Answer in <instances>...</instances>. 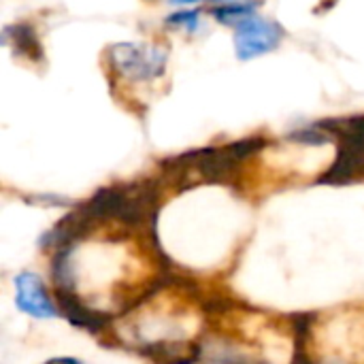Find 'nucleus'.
<instances>
[{"instance_id":"1","label":"nucleus","mask_w":364,"mask_h":364,"mask_svg":"<svg viewBox=\"0 0 364 364\" xmlns=\"http://www.w3.org/2000/svg\"><path fill=\"white\" fill-rule=\"evenodd\" d=\"M262 147L264 141L260 136H252V139L228 143L224 147H207V149L181 154L173 160H166L164 166L168 168V173H175L181 179L196 173L198 179L207 183H230L239 171V164L250 156L258 154Z\"/></svg>"},{"instance_id":"2","label":"nucleus","mask_w":364,"mask_h":364,"mask_svg":"<svg viewBox=\"0 0 364 364\" xmlns=\"http://www.w3.org/2000/svg\"><path fill=\"white\" fill-rule=\"evenodd\" d=\"M318 126L339 141L337 158L331 168L320 177L326 186H348L352 181L364 179V115L324 119Z\"/></svg>"},{"instance_id":"3","label":"nucleus","mask_w":364,"mask_h":364,"mask_svg":"<svg viewBox=\"0 0 364 364\" xmlns=\"http://www.w3.org/2000/svg\"><path fill=\"white\" fill-rule=\"evenodd\" d=\"M111 66L130 81L158 79L166 68V53L143 43H119L109 49Z\"/></svg>"},{"instance_id":"4","label":"nucleus","mask_w":364,"mask_h":364,"mask_svg":"<svg viewBox=\"0 0 364 364\" xmlns=\"http://www.w3.org/2000/svg\"><path fill=\"white\" fill-rule=\"evenodd\" d=\"M284 38V30L275 21H267L260 17H247L237 23L235 49L241 60H252L273 51Z\"/></svg>"},{"instance_id":"5","label":"nucleus","mask_w":364,"mask_h":364,"mask_svg":"<svg viewBox=\"0 0 364 364\" xmlns=\"http://www.w3.org/2000/svg\"><path fill=\"white\" fill-rule=\"evenodd\" d=\"M53 299L58 303L60 316L75 328H81L90 335H102L109 331L113 316L107 311H98L90 307L83 299L73 290H53Z\"/></svg>"},{"instance_id":"6","label":"nucleus","mask_w":364,"mask_h":364,"mask_svg":"<svg viewBox=\"0 0 364 364\" xmlns=\"http://www.w3.org/2000/svg\"><path fill=\"white\" fill-rule=\"evenodd\" d=\"M15 305L19 311L28 314L30 318L36 320H49V318H58L60 309L55 299L49 296L43 279L36 273L23 271L15 277Z\"/></svg>"},{"instance_id":"7","label":"nucleus","mask_w":364,"mask_h":364,"mask_svg":"<svg viewBox=\"0 0 364 364\" xmlns=\"http://www.w3.org/2000/svg\"><path fill=\"white\" fill-rule=\"evenodd\" d=\"M136 354L154 364H196L205 358V348L186 341H147L139 343Z\"/></svg>"},{"instance_id":"8","label":"nucleus","mask_w":364,"mask_h":364,"mask_svg":"<svg viewBox=\"0 0 364 364\" xmlns=\"http://www.w3.org/2000/svg\"><path fill=\"white\" fill-rule=\"evenodd\" d=\"M75 250H77V245H64V247L53 252L51 267H49L53 290H73V292H77V271H75V262H73Z\"/></svg>"},{"instance_id":"9","label":"nucleus","mask_w":364,"mask_h":364,"mask_svg":"<svg viewBox=\"0 0 364 364\" xmlns=\"http://www.w3.org/2000/svg\"><path fill=\"white\" fill-rule=\"evenodd\" d=\"M9 38H13L15 49H17L19 53H26V55H30V58L41 55V45H38L36 34H34V30H32L30 26L19 23V26L6 28V30H4V43H6Z\"/></svg>"},{"instance_id":"10","label":"nucleus","mask_w":364,"mask_h":364,"mask_svg":"<svg viewBox=\"0 0 364 364\" xmlns=\"http://www.w3.org/2000/svg\"><path fill=\"white\" fill-rule=\"evenodd\" d=\"M254 9H256L254 2H224L222 6L213 9L211 13L215 15V19H220L224 23H241L243 19L252 17Z\"/></svg>"},{"instance_id":"11","label":"nucleus","mask_w":364,"mask_h":364,"mask_svg":"<svg viewBox=\"0 0 364 364\" xmlns=\"http://www.w3.org/2000/svg\"><path fill=\"white\" fill-rule=\"evenodd\" d=\"M203 360L209 364H271L258 360V358H252V356H245L237 350H228V348H215L213 354L205 356Z\"/></svg>"},{"instance_id":"12","label":"nucleus","mask_w":364,"mask_h":364,"mask_svg":"<svg viewBox=\"0 0 364 364\" xmlns=\"http://www.w3.org/2000/svg\"><path fill=\"white\" fill-rule=\"evenodd\" d=\"M316 314H294L290 316L292 331H294V343H307V337L311 333V324L316 322Z\"/></svg>"},{"instance_id":"13","label":"nucleus","mask_w":364,"mask_h":364,"mask_svg":"<svg viewBox=\"0 0 364 364\" xmlns=\"http://www.w3.org/2000/svg\"><path fill=\"white\" fill-rule=\"evenodd\" d=\"M166 23L186 26V28L194 30L196 23H198V11H183V13H177V15H171V17L166 19Z\"/></svg>"},{"instance_id":"14","label":"nucleus","mask_w":364,"mask_h":364,"mask_svg":"<svg viewBox=\"0 0 364 364\" xmlns=\"http://www.w3.org/2000/svg\"><path fill=\"white\" fill-rule=\"evenodd\" d=\"M290 364H316L311 358H309V354H307V350H305V343H294V352H292V360Z\"/></svg>"},{"instance_id":"15","label":"nucleus","mask_w":364,"mask_h":364,"mask_svg":"<svg viewBox=\"0 0 364 364\" xmlns=\"http://www.w3.org/2000/svg\"><path fill=\"white\" fill-rule=\"evenodd\" d=\"M43 364H83L81 360H77V358H70V356H58V358H51V360H47V363Z\"/></svg>"},{"instance_id":"16","label":"nucleus","mask_w":364,"mask_h":364,"mask_svg":"<svg viewBox=\"0 0 364 364\" xmlns=\"http://www.w3.org/2000/svg\"><path fill=\"white\" fill-rule=\"evenodd\" d=\"M173 2H181V4H194V2H200V0H173ZM220 2H230V0H220Z\"/></svg>"}]
</instances>
